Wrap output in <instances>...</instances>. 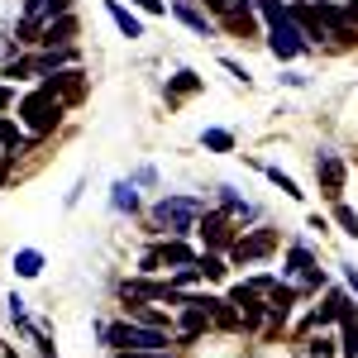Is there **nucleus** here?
<instances>
[{"label": "nucleus", "instance_id": "1", "mask_svg": "<svg viewBox=\"0 0 358 358\" xmlns=\"http://www.w3.org/2000/svg\"><path fill=\"white\" fill-rule=\"evenodd\" d=\"M258 10H263V20H268V48H273L282 62H292V57H301L310 43L301 38V29L292 20V10L287 5H277V0H253Z\"/></svg>", "mask_w": 358, "mask_h": 358}, {"label": "nucleus", "instance_id": "2", "mask_svg": "<svg viewBox=\"0 0 358 358\" xmlns=\"http://www.w3.org/2000/svg\"><path fill=\"white\" fill-rule=\"evenodd\" d=\"M20 120H24V129L34 138L53 134L57 124H62V101H57V96H48V91L38 86V91H29L24 101H20Z\"/></svg>", "mask_w": 358, "mask_h": 358}, {"label": "nucleus", "instance_id": "3", "mask_svg": "<svg viewBox=\"0 0 358 358\" xmlns=\"http://www.w3.org/2000/svg\"><path fill=\"white\" fill-rule=\"evenodd\" d=\"M101 339L115 349H167V330L143 325V320H120V325H101Z\"/></svg>", "mask_w": 358, "mask_h": 358}, {"label": "nucleus", "instance_id": "4", "mask_svg": "<svg viewBox=\"0 0 358 358\" xmlns=\"http://www.w3.org/2000/svg\"><path fill=\"white\" fill-rule=\"evenodd\" d=\"M201 210H206V206L192 201V196H163V201L153 206V224H158V229H172V234L182 239V234H192V229H196Z\"/></svg>", "mask_w": 358, "mask_h": 358}, {"label": "nucleus", "instance_id": "5", "mask_svg": "<svg viewBox=\"0 0 358 358\" xmlns=\"http://www.w3.org/2000/svg\"><path fill=\"white\" fill-rule=\"evenodd\" d=\"M277 248V229H253V234H239L234 244H229V258L234 263H258V258H268Z\"/></svg>", "mask_w": 358, "mask_h": 358}, {"label": "nucleus", "instance_id": "6", "mask_svg": "<svg viewBox=\"0 0 358 358\" xmlns=\"http://www.w3.org/2000/svg\"><path fill=\"white\" fill-rule=\"evenodd\" d=\"M287 277H301L306 287H325V273L315 268V258H310V248L306 244H296L292 253H287V268H282Z\"/></svg>", "mask_w": 358, "mask_h": 358}, {"label": "nucleus", "instance_id": "7", "mask_svg": "<svg viewBox=\"0 0 358 358\" xmlns=\"http://www.w3.org/2000/svg\"><path fill=\"white\" fill-rule=\"evenodd\" d=\"M196 229L206 234V244H210V248H224V244H229V210H201Z\"/></svg>", "mask_w": 358, "mask_h": 358}, {"label": "nucleus", "instance_id": "8", "mask_svg": "<svg viewBox=\"0 0 358 358\" xmlns=\"http://www.w3.org/2000/svg\"><path fill=\"white\" fill-rule=\"evenodd\" d=\"M229 306H239V315H244L248 330H253V325H263V315H268V306L258 301V292H253V287H234V292H229Z\"/></svg>", "mask_w": 358, "mask_h": 358}, {"label": "nucleus", "instance_id": "9", "mask_svg": "<svg viewBox=\"0 0 358 358\" xmlns=\"http://www.w3.org/2000/svg\"><path fill=\"white\" fill-rule=\"evenodd\" d=\"M43 91H48V96H67V101H77V96H82V72H77V67L48 72V77H43Z\"/></svg>", "mask_w": 358, "mask_h": 358}, {"label": "nucleus", "instance_id": "10", "mask_svg": "<svg viewBox=\"0 0 358 358\" xmlns=\"http://www.w3.org/2000/svg\"><path fill=\"white\" fill-rule=\"evenodd\" d=\"M315 177H320L325 196H339V192H344V163H339L334 153H320V158H315Z\"/></svg>", "mask_w": 358, "mask_h": 358}, {"label": "nucleus", "instance_id": "11", "mask_svg": "<svg viewBox=\"0 0 358 358\" xmlns=\"http://www.w3.org/2000/svg\"><path fill=\"white\" fill-rule=\"evenodd\" d=\"M287 10H292V20H296V29H301V38L310 43V48H315V43L325 38V24H320V15H315L310 5H301V0H296V5H287Z\"/></svg>", "mask_w": 358, "mask_h": 358}, {"label": "nucleus", "instance_id": "12", "mask_svg": "<svg viewBox=\"0 0 358 358\" xmlns=\"http://www.w3.org/2000/svg\"><path fill=\"white\" fill-rule=\"evenodd\" d=\"M72 34H77V20H72V15H57V20L43 24V38H38V43H43V48H67Z\"/></svg>", "mask_w": 358, "mask_h": 358}, {"label": "nucleus", "instance_id": "13", "mask_svg": "<svg viewBox=\"0 0 358 358\" xmlns=\"http://www.w3.org/2000/svg\"><path fill=\"white\" fill-rule=\"evenodd\" d=\"M349 306H354V301H349V292L330 287V292H325V306H320V310L310 315V325H330V320H339V315H344Z\"/></svg>", "mask_w": 358, "mask_h": 358}, {"label": "nucleus", "instance_id": "14", "mask_svg": "<svg viewBox=\"0 0 358 358\" xmlns=\"http://www.w3.org/2000/svg\"><path fill=\"white\" fill-rule=\"evenodd\" d=\"M172 15H177L182 24L192 29V34H201V38H210V20H206V15L196 10L192 0H172Z\"/></svg>", "mask_w": 358, "mask_h": 358}, {"label": "nucleus", "instance_id": "15", "mask_svg": "<svg viewBox=\"0 0 358 358\" xmlns=\"http://www.w3.org/2000/svg\"><path fill=\"white\" fill-rule=\"evenodd\" d=\"M339 354H344V358H358V315H354V306L339 315Z\"/></svg>", "mask_w": 358, "mask_h": 358}, {"label": "nucleus", "instance_id": "16", "mask_svg": "<svg viewBox=\"0 0 358 358\" xmlns=\"http://www.w3.org/2000/svg\"><path fill=\"white\" fill-rule=\"evenodd\" d=\"M153 253H158V263H172V268H192V263H196V253L182 244V239H167V244L153 248Z\"/></svg>", "mask_w": 358, "mask_h": 358}, {"label": "nucleus", "instance_id": "17", "mask_svg": "<svg viewBox=\"0 0 358 358\" xmlns=\"http://www.w3.org/2000/svg\"><path fill=\"white\" fill-rule=\"evenodd\" d=\"M106 10H110V20H115V29L124 34V38H143V24H138L134 15L120 5V0H106Z\"/></svg>", "mask_w": 358, "mask_h": 358}, {"label": "nucleus", "instance_id": "18", "mask_svg": "<svg viewBox=\"0 0 358 358\" xmlns=\"http://www.w3.org/2000/svg\"><path fill=\"white\" fill-rule=\"evenodd\" d=\"M24 143H29V134L15 124V120H0V148H5L10 158H20V153H24Z\"/></svg>", "mask_w": 358, "mask_h": 358}, {"label": "nucleus", "instance_id": "19", "mask_svg": "<svg viewBox=\"0 0 358 358\" xmlns=\"http://www.w3.org/2000/svg\"><path fill=\"white\" fill-rule=\"evenodd\" d=\"M110 206L120 210V215H124V210L134 215V210H138V192H134V182H115V187H110Z\"/></svg>", "mask_w": 358, "mask_h": 358}, {"label": "nucleus", "instance_id": "20", "mask_svg": "<svg viewBox=\"0 0 358 358\" xmlns=\"http://www.w3.org/2000/svg\"><path fill=\"white\" fill-rule=\"evenodd\" d=\"M15 273L20 277H38L43 273V253H38V248H20V253H15Z\"/></svg>", "mask_w": 358, "mask_h": 358}, {"label": "nucleus", "instance_id": "21", "mask_svg": "<svg viewBox=\"0 0 358 358\" xmlns=\"http://www.w3.org/2000/svg\"><path fill=\"white\" fill-rule=\"evenodd\" d=\"M268 296H273V301H268V315H273V320H287V310H292V301H296V292H292V287H273Z\"/></svg>", "mask_w": 358, "mask_h": 358}, {"label": "nucleus", "instance_id": "22", "mask_svg": "<svg viewBox=\"0 0 358 358\" xmlns=\"http://www.w3.org/2000/svg\"><path fill=\"white\" fill-rule=\"evenodd\" d=\"M339 354V344H334L330 334H315V339H306V358H334Z\"/></svg>", "mask_w": 358, "mask_h": 358}, {"label": "nucleus", "instance_id": "23", "mask_svg": "<svg viewBox=\"0 0 358 358\" xmlns=\"http://www.w3.org/2000/svg\"><path fill=\"white\" fill-rule=\"evenodd\" d=\"M201 143H206L210 153H229V148H234V134H229V129H206Z\"/></svg>", "mask_w": 358, "mask_h": 358}, {"label": "nucleus", "instance_id": "24", "mask_svg": "<svg viewBox=\"0 0 358 358\" xmlns=\"http://www.w3.org/2000/svg\"><path fill=\"white\" fill-rule=\"evenodd\" d=\"M29 72H38V57H15V62L0 67V77H10V82H15V77H29Z\"/></svg>", "mask_w": 358, "mask_h": 358}, {"label": "nucleus", "instance_id": "25", "mask_svg": "<svg viewBox=\"0 0 358 358\" xmlns=\"http://www.w3.org/2000/svg\"><path fill=\"white\" fill-rule=\"evenodd\" d=\"M263 172H268V182H273V187H282V192L292 196V201H301V187H296V182L282 172V167H263Z\"/></svg>", "mask_w": 358, "mask_h": 358}, {"label": "nucleus", "instance_id": "26", "mask_svg": "<svg viewBox=\"0 0 358 358\" xmlns=\"http://www.w3.org/2000/svg\"><path fill=\"white\" fill-rule=\"evenodd\" d=\"M196 268H201V277H224V258L220 253H201Z\"/></svg>", "mask_w": 358, "mask_h": 358}, {"label": "nucleus", "instance_id": "27", "mask_svg": "<svg viewBox=\"0 0 358 358\" xmlns=\"http://www.w3.org/2000/svg\"><path fill=\"white\" fill-rule=\"evenodd\" d=\"M196 86H201L196 72H177V77H172V96H187V91H196Z\"/></svg>", "mask_w": 358, "mask_h": 358}, {"label": "nucleus", "instance_id": "28", "mask_svg": "<svg viewBox=\"0 0 358 358\" xmlns=\"http://www.w3.org/2000/svg\"><path fill=\"white\" fill-rule=\"evenodd\" d=\"M334 220L344 224V234H354V239H358V215L349 210V206H334Z\"/></svg>", "mask_w": 358, "mask_h": 358}, {"label": "nucleus", "instance_id": "29", "mask_svg": "<svg viewBox=\"0 0 358 358\" xmlns=\"http://www.w3.org/2000/svg\"><path fill=\"white\" fill-rule=\"evenodd\" d=\"M224 72H229L234 82H244V86H248V72H244V67H239V62H234V57H224Z\"/></svg>", "mask_w": 358, "mask_h": 358}, {"label": "nucleus", "instance_id": "30", "mask_svg": "<svg viewBox=\"0 0 358 358\" xmlns=\"http://www.w3.org/2000/svg\"><path fill=\"white\" fill-rule=\"evenodd\" d=\"M138 10H148V15H163V0H134Z\"/></svg>", "mask_w": 358, "mask_h": 358}, {"label": "nucleus", "instance_id": "31", "mask_svg": "<svg viewBox=\"0 0 358 358\" xmlns=\"http://www.w3.org/2000/svg\"><path fill=\"white\" fill-rule=\"evenodd\" d=\"M344 282H349V292H358V268H349V263H344Z\"/></svg>", "mask_w": 358, "mask_h": 358}, {"label": "nucleus", "instance_id": "32", "mask_svg": "<svg viewBox=\"0 0 358 358\" xmlns=\"http://www.w3.org/2000/svg\"><path fill=\"white\" fill-rule=\"evenodd\" d=\"M206 5H210V10H215V15H229V10H234V5H229V0H206Z\"/></svg>", "mask_w": 358, "mask_h": 358}, {"label": "nucleus", "instance_id": "33", "mask_svg": "<svg viewBox=\"0 0 358 358\" xmlns=\"http://www.w3.org/2000/svg\"><path fill=\"white\" fill-rule=\"evenodd\" d=\"M5 163H15V158H10V153H5V148H0V177H5Z\"/></svg>", "mask_w": 358, "mask_h": 358}, {"label": "nucleus", "instance_id": "34", "mask_svg": "<svg viewBox=\"0 0 358 358\" xmlns=\"http://www.w3.org/2000/svg\"><path fill=\"white\" fill-rule=\"evenodd\" d=\"M229 5H234V10H248V5H253V0H229Z\"/></svg>", "mask_w": 358, "mask_h": 358}]
</instances>
